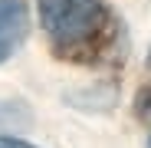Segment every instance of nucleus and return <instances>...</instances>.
<instances>
[{
	"instance_id": "nucleus-5",
	"label": "nucleus",
	"mask_w": 151,
	"mask_h": 148,
	"mask_svg": "<svg viewBox=\"0 0 151 148\" xmlns=\"http://www.w3.org/2000/svg\"><path fill=\"white\" fill-rule=\"evenodd\" d=\"M148 66H151V49H148Z\"/></svg>"
},
{
	"instance_id": "nucleus-4",
	"label": "nucleus",
	"mask_w": 151,
	"mask_h": 148,
	"mask_svg": "<svg viewBox=\"0 0 151 148\" xmlns=\"http://www.w3.org/2000/svg\"><path fill=\"white\" fill-rule=\"evenodd\" d=\"M0 148H36V145L20 142V138H4V135H0Z\"/></svg>"
},
{
	"instance_id": "nucleus-2",
	"label": "nucleus",
	"mask_w": 151,
	"mask_h": 148,
	"mask_svg": "<svg viewBox=\"0 0 151 148\" xmlns=\"http://www.w3.org/2000/svg\"><path fill=\"white\" fill-rule=\"evenodd\" d=\"M30 33V10L23 0H0V63L10 59Z\"/></svg>"
},
{
	"instance_id": "nucleus-6",
	"label": "nucleus",
	"mask_w": 151,
	"mask_h": 148,
	"mask_svg": "<svg viewBox=\"0 0 151 148\" xmlns=\"http://www.w3.org/2000/svg\"><path fill=\"white\" fill-rule=\"evenodd\" d=\"M148 148H151V142H148Z\"/></svg>"
},
{
	"instance_id": "nucleus-1",
	"label": "nucleus",
	"mask_w": 151,
	"mask_h": 148,
	"mask_svg": "<svg viewBox=\"0 0 151 148\" xmlns=\"http://www.w3.org/2000/svg\"><path fill=\"white\" fill-rule=\"evenodd\" d=\"M40 20L59 53H82L102 40L109 27L105 0H40Z\"/></svg>"
},
{
	"instance_id": "nucleus-3",
	"label": "nucleus",
	"mask_w": 151,
	"mask_h": 148,
	"mask_svg": "<svg viewBox=\"0 0 151 148\" xmlns=\"http://www.w3.org/2000/svg\"><path fill=\"white\" fill-rule=\"evenodd\" d=\"M135 112H138L141 122H151V86L138 92V99H135Z\"/></svg>"
}]
</instances>
